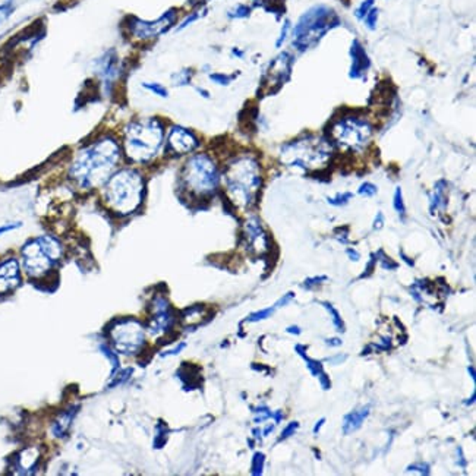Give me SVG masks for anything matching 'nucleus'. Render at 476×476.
<instances>
[{
	"instance_id": "obj_50",
	"label": "nucleus",
	"mask_w": 476,
	"mask_h": 476,
	"mask_svg": "<svg viewBox=\"0 0 476 476\" xmlns=\"http://www.w3.org/2000/svg\"><path fill=\"white\" fill-rule=\"evenodd\" d=\"M469 371H470V377L475 379V371H473V367H470V368H469Z\"/></svg>"
},
{
	"instance_id": "obj_9",
	"label": "nucleus",
	"mask_w": 476,
	"mask_h": 476,
	"mask_svg": "<svg viewBox=\"0 0 476 476\" xmlns=\"http://www.w3.org/2000/svg\"><path fill=\"white\" fill-rule=\"evenodd\" d=\"M330 136L339 147L359 151L370 144L372 126L359 116H344L330 126Z\"/></svg>"
},
{
	"instance_id": "obj_38",
	"label": "nucleus",
	"mask_w": 476,
	"mask_h": 476,
	"mask_svg": "<svg viewBox=\"0 0 476 476\" xmlns=\"http://www.w3.org/2000/svg\"><path fill=\"white\" fill-rule=\"evenodd\" d=\"M324 281H327V277H326V276L312 277V279H308V280L302 284V288H305V289H314L315 286H320V284H323Z\"/></svg>"
},
{
	"instance_id": "obj_30",
	"label": "nucleus",
	"mask_w": 476,
	"mask_h": 476,
	"mask_svg": "<svg viewBox=\"0 0 476 476\" xmlns=\"http://www.w3.org/2000/svg\"><path fill=\"white\" fill-rule=\"evenodd\" d=\"M323 307L330 312V315H331V321H332V324H335L336 330H337V331H344V324H343V321H342V318H340V314L337 312V309H336V308H332V305H331V304H327V302H324Z\"/></svg>"
},
{
	"instance_id": "obj_10",
	"label": "nucleus",
	"mask_w": 476,
	"mask_h": 476,
	"mask_svg": "<svg viewBox=\"0 0 476 476\" xmlns=\"http://www.w3.org/2000/svg\"><path fill=\"white\" fill-rule=\"evenodd\" d=\"M178 21V10L169 9L162 17L153 21H146L141 18L131 17L125 21V34L130 40L135 43H150L164 33L176 24Z\"/></svg>"
},
{
	"instance_id": "obj_42",
	"label": "nucleus",
	"mask_w": 476,
	"mask_h": 476,
	"mask_svg": "<svg viewBox=\"0 0 476 476\" xmlns=\"http://www.w3.org/2000/svg\"><path fill=\"white\" fill-rule=\"evenodd\" d=\"M20 227H21V223H18V221H17V223H6V225H4V226H0V236L6 234V233H9V232L17 230V229H20Z\"/></svg>"
},
{
	"instance_id": "obj_3",
	"label": "nucleus",
	"mask_w": 476,
	"mask_h": 476,
	"mask_svg": "<svg viewBox=\"0 0 476 476\" xmlns=\"http://www.w3.org/2000/svg\"><path fill=\"white\" fill-rule=\"evenodd\" d=\"M146 198V181L134 167L118 169L102 186L106 207L118 216L134 214Z\"/></svg>"
},
{
	"instance_id": "obj_27",
	"label": "nucleus",
	"mask_w": 476,
	"mask_h": 476,
	"mask_svg": "<svg viewBox=\"0 0 476 476\" xmlns=\"http://www.w3.org/2000/svg\"><path fill=\"white\" fill-rule=\"evenodd\" d=\"M251 15V8L244 4H237L227 10L229 20H245Z\"/></svg>"
},
{
	"instance_id": "obj_1",
	"label": "nucleus",
	"mask_w": 476,
	"mask_h": 476,
	"mask_svg": "<svg viewBox=\"0 0 476 476\" xmlns=\"http://www.w3.org/2000/svg\"><path fill=\"white\" fill-rule=\"evenodd\" d=\"M122 157L120 141L110 134L100 135L76 151L69 167V178L83 190L102 188L118 170Z\"/></svg>"
},
{
	"instance_id": "obj_20",
	"label": "nucleus",
	"mask_w": 476,
	"mask_h": 476,
	"mask_svg": "<svg viewBox=\"0 0 476 476\" xmlns=\"http://www.w3.org/2000/svg\"><path fill=\"white\" fill-rule=\"evenodd\" d=\"M446 189H447V183L444 181H441L435 185L434 192L431 195V202H430L431 211H438V210L446 209V205H447Z\"/></svg>"
},
{
	"instance_id": "obj_36",
	"label": "nucleus",
	"mask_w": 476,
	"mask_h": 476,
	"mask_svg": "<svg viewBox=\"0 0 476 476\" xmlns=\"http://www.w3.org/2000/svg\"><path fill=\"white\" fill-rule=\"evenodd\" d=\"M377 20H378V9L372 8L367 13V17H365L362 21H365V25H367L370 29H375L377 28Z\"/></svg>"
},
{
	"instance_id": "obj_40",
	"label": "nucleus",
	"mask_w": 476,
	"mask_h": 476,
	"mask_svg": "<svg viewBox=\"0 0 476 476\" xmlns=\"http://www.w3.org/2000/svg\"><path fill=\"white\" fill-rule=\"evenodd\" d=\"M381 252V255H383V251H379ZM381 265H383V268H387V270H394V268H398V262H394L390 257H386L383 255V258H378Z\"/></svg>"
},
{
	"instance_id": "obj_6",
	"label": "nucleus",
	"mask_w": 476,
	"mask_h": 476,
	"mask_svg": "<svg viewBox=\"0 0 476 476\" xmlns=\"http://www.w3.org/2000/svg\"><path fill=\"white\" fill-rule=\"evenodd\" d=\"M221 174L213 158L198 153L190 155L183 164L181 173V182L189 195L197 198H205L216 194L220 186Z\"/></svg>"
},
{
	"instance_id": "obj_14",
	"label": "nucleus",
	"mask_w": 476,
	"mask_h": 476,
	"mask_svg": "<svg viewBox=\"0 0 476 476\" xmlns=\"http://www.w3.org/2000/svg\"><path fill=\"white\" fill-rule=\"evenodd\" d=\"M167 153L173 155H185L194 153L200 147V139L190 130L181 125H172L164 139Z\"/></svg>"
},
{
	"instance_id": "obj_22",
	"label": "nucleus",
	"mask_w": 476,
	"mask_h": 476,
	"mask_svg": "<svg viewBox=\"0 0 476 476\" xmlns=\"http://www.w3.org/2000/svg\"><path fill=\"white\" fill-rule=\"evenodd\" d=\"M192 76H194V71L190 69V68H183L178 72H174L170 78V81H172V85L173 87H186L189 85L190 83H192Z\"/></svg>"
},
{
	"instance_id": "obj_5",
	"label": "nucleus",
	"mask_w": 476,
	"mask_h": 476,
	"mask_svg": "<svg viewBox=\"0 0 476 476\" xmlns=\"http://www.w3.org/2000/svg\"><path fill=\"white\" fill-rule=\"evenodd\" d=\"M63 257V245L52 234H41L29 239L21 248V267L27 276L41 279L49 274Z\"/></svg>"
},
{
	"instance_id": "obj_47",
	"label": "nucleus",
	"mask_w": 476,
	"mask_h": 476,
	"mask_svg": "<svg viewBox=\"0 0 476 476\" xmlns=\"http://www.w3.org/2000/svg\"><path fill=\"white\" fill-rule=\"evenodd\" d=\"M324 424H326V419H320L318 424H316V425L314 426V434H318L320 430H321V426H323Z\"/></svg>"
},
{
	"instance_id": "obj_44",
	"label": "nucleus",
	"mask_w": 476,
	"mask_h": 476,
	"mask_svg": "<svg viewBox=\"0 0 476 476\" xmlns=\"http://www.w3.org/2000/svg\"><path fill=\"white\" fill-rule=\"evenodd\" d=\"M346 252H347V257H349V258L354 260V261H359V258H360L359 252H356V251L352 249V248H349Z\"/></svg>"
},
{
	"instance_id": "obj_31",
	"label": "nucleus",
	"mask_w": 476,
	"mask_h": 476,
	"mask_svg": "<svg viewBox=\"0 0 476 476\" xmlns=\"http://www.w3.org/2000/svg\"><path fill=\"white\" fill-rule=\"evenodd\" d=\"M393 207L394 210L398 211V214L400 217L405 216L406 213V207H405V202H403V197H402V189L400 188H396V192H394V198H393Z\"/></svg>"
},
{
	"instance_id": "obj_35",
	"label": "nucleus",
	"mask_w": 476,
	"mask_h": 476,
	"mask_svg": "<svg viewBox=\"0 0 476 476\" xmlns=\"http://www.w3.org/2000/svg\"><path fill=\"white\" fill-rule=\"evenodd\" d=\"M358 192H359V195H362V197L370 198V197H374V195L377 194V186H375L374 183H371V182H365V183H362V185L359 186Z\"/></svg>"
},
{
	"instance_id": "obj_26",
	"label": "nucleus",
	"mask_w": 476,
	"mask_h": 476,
	"mask_svg": "<svg viewBox=\"0 0 476 476\" xmlns=\"http://www.w3.org/2000/svg\"><path fill=\"white\" fill-rule=\"evenodd\" d=\"M142 88L146 91L154 94L155 97H160V99H167L169 97V91L164 85H162L160 83H154V81H146L142 83Z\"/></svg>"
},
{
	"instance_id": "obj_19",
	"label": "nucleus",
	"mask_w": 476,
	"mask_h": 476,
	"mask_svg": "<svg viewBox=\"0 0 476 476\" xmlns=\"http://www.w3.org/2000/svg\"><path fill=\"white\" fill-rule=\"evenodd\" d=\"M370 409H371V406H363L358 410H354L352 414L346 415L344 421H343V433L344 434H352L356 430H359L362 424L365 422V419L368 418L370 412H371Z\"/></svg>"
},
{
	"instance_id": "obj_28",
	"label": "nucleus",
	"mask_w": 476,
	"mask_h": 476,
	"mask_svg": "<svg viewBox=\"0 0 476 476\" xmlns=\"http://www.w3.org/2000/svg\"><path fill=\"white\" fill-rule=\"evenodd\" d=\"M205 12H207V10H205V8H201V9H197V10H194L192 13H189L188 17H185V20H182V21H181V24L178 25V28H176V29H178V31H182V29H185L186 27H189L190 24L197 22L200 18H202V17H204Z\"/></svg>"
},
{
	"instance_id": "obj_7",
	"label": "nucleus",
	"mask_w": 476,
	"mask_h": 476,
	"mask_svg": "<svg viewBox=\"0 0 476 476\" xmlns=\"http://www.w3.org/2000/svg\"><path fill=\"white\" fill-rule=\"evenodd\" d=\"M332 155L331 144L321 136H302L283 146L280 158L284 164L302 170L323 169Z\"/></svg>"
},
{
	"instance_id": "obj_46",
	"label": "nucleus",
	"mask_w": 476,
	"mask_h": 476,
	"mask_svg": "<svg viewBox=\"0 0 476 476\" xmlns=\"http://www.w3.org/2000/svg\"><path fill=\"white\" fill-rule=\"evenodd\" d=\"M326 343L328 344V346H342V340L340 339H327L326 340Z\"/></svg>"
},
{
	"instance_id": "obj_23",
	"label": "nucleus",
	"mask_w": 476,
	"mask_h": 476,
	"mask_svg": "<svg viewBox=\"0 0 476 476\" xmlns=\"http://www.w3.org/2000/svg\"><path fill=\"white\" fill-rule=\"evenodd\" d=\"M296 351H298V354L300 355V356H302L304 358V360L307 362V367H308V370L311 371V374L314 375V377H321L323 374H324V370H323V363L321 362H318V360H315V359H311L307 354H304V351H305V349H304V346H296Z\"/></svg>"
},
{
	"instance_id": "obj_24",
	"label": "nucleus",
	"mask_w": 476,
	"mask_h": 476,
	"mask_svg": "<svg viewBox=\"0 0 476 476\" xmlns=\"http://www.w3.org/2000/svg\"><path fill=\"white\" fill-rule=\"evenodd\" d=\"M17 10V0H4L0 4V27L5 25Z\"/></svg>"
},
{
	"instance_id": "obj_34",
	"label": "nucleus",
	"mask_w": 476,
	"mask_h": 476,
	"mask_svg": "<svg viewBox=\"0 0 476 476\" xmlns=\"http://www.w3.org/2000/svg\"><path fill=\"white\" fill-rule=\"evenodd\" d=\"M374 2L375 0H363V2L359 5V8L355 10V15L358 20H363L367 17V13L374 8Z\"/></svg>"
},
{
	"instance_id": "obj_25",
	"label": "nucleus",
	"mask_w": 476,
	"mask_h": 476,
	"mask_svg": "<svg viewBox=\"0 0 476 476\" xmlns=\"http://www.w3.org/2000/svg\"><path fill=\"white\" fill-rule=\"evenodd\" d=\"M38 460V451L36 449L24 450L20 456V466L21 469H31L36 466V462Z\"/></svg>"
},
{
	"instance_id": "obj_45",
	"label": "nucleus",
	"mask_w": 476,
	"mask_h": 476,
	"mask_svg": "<svg viewBox=\"0 0 476 476\" xmlns=\"http://www.w3.org/2000/svg\"><path fill=\"white\" fill-rule=\"evenodd\" d=\"M197 90V92L201 95V97H204V99H210L211 97V94L207 91V90H205V88H195Z\"/></svg>"
},
{
	"instance_id": "obj_41",
	"label": "nucleus",
	"mask_w": 476,
	"mask_h": 476,
	"mask_svg": "<svg viewBox=\"0 0 476 476\" xmlns=\"http://www.w3.org/2000/svg\"><path fill=\"white\" fill-rule=\"evenodd\" d=\"M407 470L409 472H419V473H422V475H430V466H428V465H425V463H416V465H410L409 468H407Z\"/></svg>"
},
{
	"instance_id": "obj_39",
	"label": "nucleus",
	"mask_w": 476,
	"mask_h": 476,
	"mask_svg": "<svg viewBox=\"0 0 476 476\" xmlns=\"http://www.w3.org/2000/svg\"><path fill=\"white\" fill-rule=\"evenodd\" d=\"M298 426H299V424H298V422H292V424H289L288 426L284 428V431L281 433V435H280V440H286V438H289L292 434H295V431L298 430Z\"/></svg>"
},
{
	"instance_id": "obj_8",
	"label": "nucleus",
	"mask_w": 476,
	"mask_h": 476,
	"mask_svg": "<svg viewBox=\"0 0 476 476\" xmlns=\"http://www.w3.org/2000/svg\"><path fill=\"white\" fill-rule=\"evenodd\" d=\"M336 24L337 17L330 8L318 5L308 9L293 28V46L302 52L309 49Z\"/></svg>"
},
{
	"instance_id": "obj_21",
	"label": "nucleus",
	"mask_w": 476,
	"mask_h": 476,
	"mask_svg": "<svg viewBox=\"0 0 476 476\" xmlns=\"http://www.w3.org/2000/svg\"><path fill=\"white\" fill-rule=\"evenodd\" d=\"M74 415H75V410H72V412H65V414L60 415V416L55 421V424H53V434H55L56 437H63V435H65V434L68 433L69 426H71V422H72V419H74Z\"/></svg>"
},
{
	"instance_id": "obj_48",
	"label": "nucleus",
	"mask_w": 476,
	"mask_h": 476,
	"mask_svg": "<svg viewBox=\"0 0 476 476\" xmlns=\"http://www.w3.org/2000/svg\"><path fill=\"white\" fill-rule=\"evenodd\" d=\"M288 332H292V335H300V332H302V330H300L296 326H290V327H288Z\"/></svg>"
},
{
	"instance_id": "obj_32",
	"label": "nucleus",
	"mask_w": 476,
	"mask_h": 476,
	"mask_svg": "<svg viewBox=\"0 0 476 476\" xmlns=\"http://www.w3.org/2000/svg\"><path fill=\"white\" fill-rule=\"evenodd\" d=\"M352 198H354L352 192H344V194H337L336 197H332V198H327V201L331 205H335V207H342V205H346Z\"/></svg>"
},
{
	"instance_id": "obj_16",
	"label": "nucleus",
	"mask_w": 476,
	"mask_h": 476,
	"mask_svg": "<svg viewBox=\"0 0 476 476\" xmlns=\"http://www.w3.org/2000/svg\"><path fill=\"white\" fill-rule=\"evenodd\" d=\"M21 262L18 258L9 257L0 261V295L15 290L21 284Z\"/></svg>"
},
{
	"instance_id": "obj_4",
	"label": "nucleus",
	"mask_w": 476,
	"mask_h": 476,
	"mask_svg": "<svg viewBox=\"0 0 476 476\" xmlns=\"http://www.w3.org/2000/svg\"><path fill=\"white\" fill-rule=\"evenodd\" d=\"M226 194L236 209H251L257 201L262 185L261 167L252 155H239L223 172Z\"/></svg>"
},
{
	"instance_id": "obj_12",
	"label": "nucleus",
	"mask_w": 476,
	"mask_h": 476,
	"mask_svg": "<svg viewBox=\"0 0 476 476\" xmlns=\"http://www.w3.org/2000/svg\"><path fill=\"white\" fill-rule=\"evenodd\" d=\"M94 72L106 92H110L115 88L123 74V63L116 49L104 50L94 60Z\"/></svg>"
},
{
	"instance_id": "obj_33",
	"label": "nucleus",
	"mask_w": 476,
	"mask_h": 476,
	"mask_svg": "<svg viewBox=\"0 0 476 476\" xmlns=\"http://www.w3.org/2000/svg\"><path fill=\"white\" fill-rule=\"evenodd\" d=\"M265 463V457L262 453H257L252 458V475H261Z\"/></svg>"
},
{
	"instance_id": "obj_2",
	"label": "nucleus",
	"mask_w": 476,
	"mask_h": 476,
	"mask_svg": "<svg viewBox=\"0 0 476 476\" xmlns=\"http://www.w3.org/2000/svg\"><path fill=\"white\" fill-rule=\"evenodd\" d=\"M166 139L163 122L154 118H135L123 126L120 146L131 163L147 164L162 151Z\"/></svg>"
},
{
	"instance_id": "obj_17",
	"label": "nucleus",
	"mask_w": 476,
	"mask_h": 476,
	"mask_svg": "<svg viewBox=\"0 0 476 476\" xmlns=\"http://www.w3.org/2000/svg\"><path fill=\"white\" fill-rule=\"evenodd\" d=\"M292 69V56L289 53H281L279 55L268 68V85L272 87H279L283 84V81L289 78Z\"/></svg>"
},
{
	"instance_id": "obj_29",
	"label": "nucleus",
	"mask_w": 476,
	"mask_h": 476,
	"mask_svg": "<svg viewBox=\"0 0 476 476\" xmlns=\"http://www.w3.org/2000/svg\"><path fill=\"white\" fill-rule=\"evenodd\" d=\"M210 81L214 83L216 85H220V87H227L234 81V75L214 72V74H210Z\"/></svg>"
},
{
	"instance_id": "obj_37",
	"label": "nucleus",
	"mask_w": 476,
	"mask_h": 476,
	"mask_svg": "<svg viewBox=\"0 0 476 476\" xmlns=\"http://www.w3.org/2000/svg\"><path fill=\"white\" fill-rule=\"evenodd\" d=\"M289 33H290V22H289V21H286V22L283 24V27H281L280 36H279V38H277V41H276V47H280V46L286 41V38H288Z\"/></svg>"
},
{
	"instance_id": "obj_49",
	"label": "nucleus",
	"mask_w": 476,
	"mask_h": 476,
	"mask_svg": "<svg viewBox=\"0 0 476 476\" xmlns=\"http://www.w3.org/2000/svg\"><path fill=\"white\" fill-rule=\"evenodd\" d=\"M232 53H233V56L239 57V59H242V57H244V52H241L239 49H233V50H232Z\"/></svg>"
},
{
	"instance_id": "obj_43",
	"label": "nucleus",
	"mask_w": 476,
	"mask_h": 476,
	"mask_svg": "<svg viewBox=\"0 0 476 476\" xmlns=\"http://www.w3.org/2000/svg\"><path fill=\"white\" fill-rule=\"evenodd\" d=\"M383 226H384V216H383V213L379 211V213L377 214L375 220H374V229H375V230H379Z\"/></svg>"
},
{
	"instance_id": "obj_15",
	"label": "nucleus",
	"mask_w": 476,
	"mask_h": 476,
	"mask_svg": "<svg viewBox=\"0 0 476 476\" xmlns=\"http://www.w3.org/2000/svg\"><path fill=\"white\" fill-rule=\"evenodd\" d=\"M244 244L252 255H262L270 249L268 234L258 217H249L244 225Z\"/></svg>"
},
{
	"instance_id": "obj_13",
	"label": "nucleus",
	"mask_w": 476,
	"mask_h": 476,
	"mask_svg": "<svg viewBox=\"0 0 476 476\" xmlns=\"http://www.w3.org/2000/svg\"><path fill=\"white\" fill-rule=\"evenodd\" d=\"M173 326V311L170 308L169 300L157 295L150 305V320L147 324V330L151 336L158 337L163 336Z\"/></svg>"
},
{
	"instance_id": "obj_11",
	"label": "nucleus",
	"mask_w": 476,
	"mask_h": 476,
	"mask_svg": "<svg viewBox=\"0 0 476 476\" xmlns=\"http://www.w3.org/2000/svg\"><path fill=\"white\" fill-rule=\"evenodd\" d=\"M110 339L119 354L135 355L146 344V328L134 318H125L110 328Z\"/></svg>"
},
{
	"instance_id": "obj_18",
	"label": "nucleus",
	"mask_w": 476,
	"mask_h": 476,
	"mask_svg": "<svg viewBox=\"0 0 476 476\" xmlns=\"http://www.w3.org/2000/svg\"><path fill=\"white\" fill-rule=\"evenodd\" d=\"M351 57H352V66H351V72H349V75H351V78L354 79H358L362 75H365V72H367V69L370 68V59L367 56V52H365L362 44L358 40H355L351 47Z\"/></svg>"
}]
</instances>
